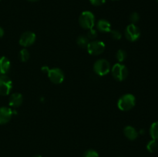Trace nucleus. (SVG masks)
Instances as JSON below:
<instances>
[{"label":"nucleus","mask_w":158,"mask_h":157,"mask_svg":"<svg viewBox=\"0 0 158 157\" xmlns=\"http://www.w3.org/2000/svg\"><path fill=\"white\" fill-rule=\"evenodd\" d=\"M147 149L152 153L155 152L158 149V143L157 140L152 139L148 142V145H147Z\"/></svg>","instance_id":"nucleus-18"},{"label":"nucleus","mask_w":158,"mask_h":157,"mask_svg":"<svg viewBox=\"0 0 158 157\" xmlns=\"http://www.w3.org/2000/svg\"><path fill=\"white\" fill-rule=\"evenodd\" d=\"M123 133L125 136L130 140H135L138 137V132L135 128L131 126H127L123 129Z\"/></svg>","instance_id":"nucleus-13"},{"label":"nucleus","mask_w":158,"mask_h":157,"mask_svg":"<svg viewBox=\"0 0 158 157\" xmlns=\"http://www.w3.org/2000/svg\"><path fill=\"white\" fill-rule=\"evenodd\" d=\"M124 35L128 41L135 42L140 38V30L135 24H130L126 27Z\"/></svg>","instance_id":"nucleus-7"},{"label":"nucleus","mask_w":158,"mask_h":157,"mask_svg":"<svg viewBox=\"0 0 158 157\" xmlns=\"http://www.w3.org/2000/svg\"><path fill=\"white\" fill-rule=\"evenodd\" d=\"M3 35H4V30H3L2 28L0 27V38H1Z\"/></svg>","instance_id":"nucleus-25"},{"label":"nucleus","mask_w":158,"mask_h":157,"mask_svg":"<svg viewBox=\"0 0 158 157\" xmlns=\"http://www.w3.org/2000/svg\"><path fill=\"white\" fill-rule=\"evenodd\" d=\"M19 58L20 61L23 62H27L29 59V58H30V54H29V52L28 51V49H21L19 52Z\"/></svg>","instance_id":"nucleus-17"},{"label":"nucleus","mask_w":158,"mask_h":157,"mask_svg":"<svg viewBox=\"0 0 158 157\" xmlns=\"http://www.w3.org/2000/svg\"><path fill=\"white\" fill-rule=\"evenodd\" d=\"M11 67V63L9 58L6 56L0 57V75L7 74Z\"/></svg>","instance_id":"nucleus-12"},{"label":"nucleus","mask_w":158,"mask_h":157,"mask_svg":"<svg viewBox=\"0 0 158 157\" xmlns=\"http://www.w3.org/2000/svg\"><path fill=\"white\" fill-rule=\"evenodd\" d=\"M12 89V82L6 75H0V95H8Z\"/></svg>","instance_id":"nucleus-8"},{"label":"nucleus","mask_w":158,"mask_h":157,"mask_svg":"<svg viewBox=\"0 0 158 157\" xmlns=\"http://www.w3.org/2000/svg\"><path fill=\"white\" fill-rule=\"evenodd\" d=\"M113 77L117 81H123L128 76V69L122 63H117L111 69Z\"/></svg>","instance_id":"nucleus-3"},{"label":"nucleus","mask_w":158,"mask_h":157,"mask_svg":"<svg viewBox=\"0 0 158 157\" xmlns=\"http://www.w3.org/2000/svg\"><path fill=\"white\" fill-rule=\"evenodd\" d=\"M113 1H116V0H113Z\"/></svg>","instance_id":"nucleus-29"},{"label":"nucleus","mask_w":158,"mask_h":157,"mask_svg":"<svg viewBox=\"0 0 158 157\" xmlns=\"http://www.w3.org/2000/svg\"><path fill=\"white\" fill-rule=\"evenodd\" d=\"M89 42V38L86 37V35H80V36L77 37V45H78L80 48H82V49H84V48L87 47Z\"/></svg>","instance_id":"nucleus-15"},{"label":"nucleus","mask_w":158,"mask_h":157,"mask_svg":"<svg viewBox=\"0 0 158 157\" xmlns=\"http://www.w3.org/2000/svg\"><path fill=\"white\" fill-rule=\"evenodd\" d=\"M150 135L152 139L158 140V121L152 123L150 128Z\"/></svg>","instance_id":"nucleus-16"},{"label":"nucleus","mask_w":158,"mask_h":157,"mask_svg":"<svg viewBox=\"0 0 158 157\" xmlns=\"http://www.w3.org/2000/svg\"><path fill=\"white\" fill-rule=\"evenodd\" d=\"M110 36L112 37V38H114V40H119L122 37L121 33H120V31L118 30H111L110 32Z\"/></svg>","instance_id":"nucleus-23"},{"label":"nucleus","mask_w":158,"mask_h":157,"mask_svg":"<svg viewBox=\"0 0 158 157\" xmlns=\"http://www.w3.org/2000/svg\"><path fill=\"white\" fill-rule=\"evenodd\" d=\"M13 113H16V112L12 111L10 108L6 106L0 107V125H5L9 123Z\"/></svg>","instance_id":"nucleus-10"},{"label":"nucleus","mask_w":158,"mask_h":157,"mask_svg":"<svg viewBox=\"0 0 158 157\" xmlns=\"http://www.w3.org/2000/svg\"><path fill=\"white\" fill-rule=\"evenodd\" d=\"M83 157H99V154L94 149H88L84 152Z\"/></svg>","instance_id":"nucleus-22"},{"label":"nucleus","mask_w":158,"mask_h":157,"mask_svg":"<svg viewBox=\"0 0 158 157\" xmlns=\"http://www.w3.org/2000/svg\"><path fill=\"white\" fill-rule=\"evenodd\" d=\"M89 1L94 6H103L106 2V0H89Z\"/></svg>","instance_id":"nucleus-24"},{"label":"nucleus","mask_w":158,"mask_h":157,"mask_svg":"<svg viewBox=\"0 0 158 157\" xmlns=\"http://www.w3.org/2000/svg\"><path fill=\"white\" fill-rule=\"evenodd\" d=\"M36 39V36L34 32H31V31H26V32H23L19 38V44L23 47H29L34 44Z\"/></svg>","instance_id":"nucleus-9"},{"label":"nucleus","mask_w":158,"mask_h":157,"mask_svg":"<svg viewBox=\"0 0 158 157\" xmlns=\"http://www.w3.org/2000/svg\"><path fill=\"white\" fill-rule=\"evenodd\" d=\"M33 157H42L41 155H34Z\"/></svg>","instance_id":"nucleus-27"},{"label":"nucleus","mask_w":158,"mask_h":157,"mask_svg":"<svg viewBox=\"0 0 158 157\" xmlns=\"http://www.w3.org/2000/svg\"><path fill=\"white\" fill-rule=\"evenodd\" d=\"M156 1H157V2H158V0H156Z\"/></svg>","instance_id":"nucleus-28"},{"label":"nucleus","mask_w":158,"mask_h":157,"mask_svg":"<svg viewBox=\"0 0 158 157\" xmlns=\"http://www.w3.org/2000/svg\"><path fill=\"white\" fill-rule=\"evenodd\" d=\"M116 58L120 63L123 62L127 58V52L123 49H119L116 54Z\"/></svg>","instance_id":"nucleus-19"},{"label":"nucleus","mask_w":158,"mask_h":157,"mask_svg":"<svg viewBox=\"0 0 158 157\" xmlns=\"http://www.w3.org/2000/svg\"><path fill=\"white\" fill-rule=\"evenodd\" d=\"M129 20L131 24H135L140 20V15L137 12H132L129 17Z\"/></svg>","instance_id":"nucleus-21"},{"label":"nucleus","mask_w":158,"mask_h":157,"mask_svg":"<svg viewBox=\"0 0 158 157\" xmlns=\"http://www.w3.org/2000/svg\"><path fill=\"white\" fill-rule=\"evenodd\" d=\"M97 30L101 32H110L111 31V25L106 19H100L97 23Z\"/></svg>","instance_id":"nucleus-14"},{"label":"nucleus","mask_w":158,"mask_h":157,"mask_svg":"<svg viewBox=\"0 0 158 157\" xmlns=\"http://www.w3.org/2000/svg\"><path fill=\"white\" fill-rule=\"evenodd\" d=\"M23 101V97L22 94L15 92L10 95L9 99V104L12 108H18L22 105Z\"/></svg>","instance_id":"nucleus-11"},{"label":"nucleus","mask_w":158,"mask_h":157,"mask_svg":"<svg viewBox=\"0 0 158 157\" xmlns=\"http://www.w3.org/2000/svg\"><path fill=\"white\" fill-rule=\"evenodd\" d=\"M95 16L89 11H84L79 17V23L82 28L85 29H90L95 25Z\"/></svg>","instance_id":"nucleus-2"},{"label":"nucleus","mask_w":158,"mask_h":157,"mask_svg":"<svg viewBox=\"0 0 158 157\" xmlns=\"http://www.w3.org/2000/svg\"><path fill=\"white\" fill-rule=\"evenodd\" d=\"M110 70V63L106 59H104V58L97 60L94 65V72L98 75H100V76L107 75Z\"/></svg>","instance_id":"nucleus-4"},{"label":"nucleus","mask_w":158,"mask_h":157,"mask_svg":"<svg viewBox=\"0 0 158 157\" xmlns=\"http://www.w3.org/2000/svg\"><path fill=\"white\" fill-rule=\"evenodd\" d=\"M97 29H88V32H87V35H86V37H87L89 39H94L97 37Z\"/></svg>","instance_id":"nucleus-20"},{"label":"nucleus","mask_w":158,"mask_h":157,"mask_svg":"<svg viewBox=\"0 0 158 157\" xmlns=\"http://www.w3.org/2000/svg\"><path fill=\"white\" fill-rule=\"evenodd\" d=\"M105 47H106V46H105L103 42L94 40V41L89 42L86 49H87V52L90 55H99L104 52Z\"/></svg>","instance_id":"nucleus-5"},{"label":"nucleus","mask_w":158,"mask_h":157,"mask_svg":"<svg viewBox=\"0 0 158 157\" xmlns=\"http://www.w3.org/2000/svg\"><path fill=\"white\" fill-rule=\"evenodd\" d=\"M27 1L32 2H36V1H38V0H27Z\"/></svg>","instance_id":"nucleus-26"},{"label":"nucleus","mask_w":158,"mask_h":157,"mask_svg":"<svg viewBox=\"0 0 158 157\" xmlns=\"http://www.w3.org/2000/svg\"><path fill=\"white\" fill-rule=\"evenodd\" d=\"M136 99L132 94H125L119 99L117 106L121 111H129L135 106Z\"/></svg>","instance_id":"nucleus-1"},{"label":"nucleus","mask_w":158,"mask_h":157,"mask_svg":"<svg viewBox=\"0 0 158 157\" xmlns=\"http://www.w3.org/2000/svg\"><path fill=\"white\" fill-rule=\"evenodd\" d=\"M47 75L49 80L54 84H61L64 80V73L63 70L59 68L49 69L47 71Z\"/></svg>","instance_id":"nucleus-6"}]
</instances>
